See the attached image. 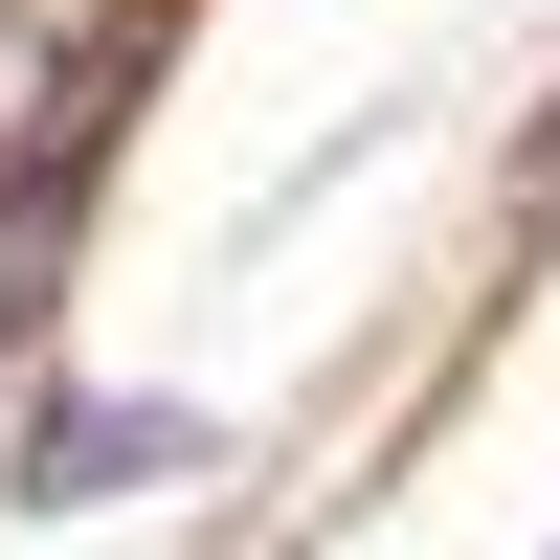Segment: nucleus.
<instances>
[{
  "instance_id": "obj_1",
  "label": "nucleus",
  "mask_w": 560,
  "mask_h": 560,
  "mask_svg": "<svg viewBox=\"0 0 560 560\" xmlns=\"http://www.w3.org/2000/svg\"><path fill=\"white\" fill-rule=\"evenodd\" d=\"M202 471V404H45L23 427V516H90V493H179Z\"/></svg>"
}]
</instances>
